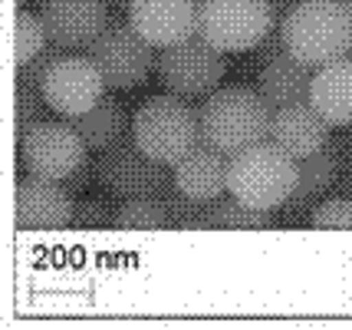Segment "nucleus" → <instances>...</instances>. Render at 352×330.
I'll return each instance as SVG.
<instances>
[{
	"label": "nucleus",
	"instance_id": "nucleus-25",
	"mask_svg": "<svg viewBox=\"0 0 352 330\" xmlns=\"http://www.w3.org/2000/svg\"><path fill=\"white\" fill-rule=\"evenodd\" d=\"M116 212L119 208H109L102 198H82V202H76L73 225H79V228H109V225H116Z\"/></svg>",
	"mask_w": 352,
	"mask_h": 330
},
{
	"label": "nucleus",
	"instance_id": "nucleus-11",
	"mask_svg": "<svg viewBox=\"0 0 352 330\" xmlns=\"http://www.w3.org/2000/svg\"><path fill=\"white\" fill-rule=\"evenodd\" d=\"M76 202L73 192L56 178H40L30 175L16 185L14 195V218L16 228L23 231H60L66 225H73Z\"/></svg>",
	"mask_w": 352,
	"mask_h": 330
},
{
	"label": "nucleus",
	"instance_id": "nucleus-8",
	"mask_svg": "<svg viewBox=\"0 0 352 330\" xmlns=\"http://www.w3.org/2000/svg\"><path fill=\"white\" fill-rule=\"evenodd\" d=\"M152 43L132 23H109L89 43V60L99 66L109 90H135L155 70Z\"/></svg>",
	"mask_w": 352,
	"mask_h": 330
},
{
	"label": "nucleus",
	"instance_id": "nucleus-30",
	"mask_svg": "<svg viewBox=\"0 0 352 330\" xmlns=\"http://www.w3.org/2000/svg\"><path fill=\"white\" fill-rule=\"evenodd\" d=\"M16 3H20V7H23V3H30V0H16Z\"/></svg>",
	"mask_w": 352,
	"mask_h": 330
},
{
	"label": "nucleus",
	"instance_id": "nucleus-6",
	"mask_svg": "<svg viewBox=\"0 0 352 330\" xmlns=\"http://www.w3.org/2000/svg\"><path fill=\"white\" fill-rule=\"evenodd\" d=\"M270 27V0H198V33L221 53L254 50Z\"/></svg>",
	"mask_w": 352,
	"mask_h": 330
},
{
	"label": "nucleus",
	"instance_id": "nucleus-15",
	"mask_svg": "<svg viewBox=\"0 0 352 330\" xmlns=\"http://www.w3.org/2000/svg\"><path fill=\"white\" fill-rule=\"evenodd\" d=\"M329 123L322 119V112L313 103H293L274 112V126H270V142H276L287 156L300 158L313 156L329 145Z\"/></svg>",
	"mask_w": 352,
	"mask_h": 330
},
{
	"label": "nucleus",
	"instance_id": "nucleus-29",
	"mask_svg": "<svg viewBox=\"0 0 352 330\" xmlns=\"http://www.w3.org/2000/svg\"><path fill=\"white\" fill-rule=\"evenodd\" d=\"M342 3H346V10H349V14H352V0H342Z\"/></svg>",
	"mask_w": 352,
	"mask_h": 330
},
{
	"label": "nucleus",
	"instance_id": "nucleus-21",
	"mask_svg": "<svg viewBox=\"0 0 352 330\" xmlns=\"http://www.w3.org/2000/svg\"><path fill=\"white\" fill-rule=\"evenodd\" d=\"M50 47V33H46V23L40 14H30V10H20L14 20V50H16V66L36 60L43 50Z\"/></svg>",
	"mask_w": 352,
	"mask_h": 330
},
{
	"label": "nucleus",
	"instance_id": "nucleus-20",
	"mask_svg": "<svg viewBox=\"0 0 352 330\" xmlns=\"http://www.w3.org/2000/svg\"><path fill=\"white\" fill-rule=\"evenodd\" d=\"M270 225V212L250 208L241 198H217V202L204 205V228H228V231H263Z\"/></svg>",
	"mask_w": 352,
	"mask_h": 330
},
{
	"label": "nucleus",
	"instance_id": "nucleus-4",
	"mask_svg": "<svg viewBox=\"0 0 352 330\" xmlns=\"http://www.w3.org/2000/svg\"><path fill=\"white\" fill-rule=\"evenodd\" d=\"M132 139L155 162L175 165L201 145V110L188 106L182 96H155L138 106L132 119Z\"/></svg>",
	"mask_w": 352,
	"mask_h": 330
},
{
	"label": "nucleus",
	"instance_id": "nucleus-9",
	"mask_svg": "<svg viewBox=\"0 0 352 330\" xmlns=\"http://www.w3.org/2000/svg\"><path fill=\"white\" fill-rule=\"evenodd\" d=\"M86 142L73 123H36L20 136V162L30 175L66 182L86 162Z\"/></svg>",
	"mask_w": 352,
	"mask_h": 330
},
{
	"label": "nucleus",
	"instance_id": "nucleus-31",
	"mask_svg": "<svg viewBox=\"0 0 352 330\" xmlns=\"http://www.w3.org/2000/svg\"><path fill=\"white\" fill-rule=\"evenodd\" d=\"M349 56H352V47H349Z\"/></svg>",
	"mask_w": 352,
	"mask_h": 330
},
{
	"label": "nucleus",
	"instance_id": "nucleus-12",
	"mask_svg": "<svg viewBox=\"0 0 352 330\" xmlns=\"http://www.w3.org/2000/svg\"><path fill=\"white\" fill-rule=\"evenodd\" d=\"M40 17L50 43L60 50H89L109 27V0H43Z\"/></svg>",
	"mask_w": 352,
	"mask_h": 330
},
{
	"label": "nucleus",
	"instance_id": "nucleus-22",
	"mask_svg": "<svg viewBox=\"0 0 352 330\" xmlns=\"http://www.w3.org/2000/svg\"><path fill=\"white\" fill-rule=\"evenodd\" d=\"M165 225L171 221L158 198H132L116 212V228H125V231H158Z\"/></svg>",
	"mask_w": 352,
	"mask_h": 330
},
{
	"label": "nucleus",
	"instance_id": "nucleus-19",
	"mask_svg": "<svg viewBox=\"0 0 352 330\" xmlns=\"http://www.w3.org/2000/svg\"><path fill=\"white\" fill-rule=\"evenodd\" d=\"M339 182V152L336 149H320L313 156L300 158V175H296V189L290 195V208H303V205L320 202L326 192Z\"/></svg>",
	"mask_w": 352,
	"mask_h": 330
},
{
	"label": "nucleus",
	"instance_id": "nucleus-3",
	"mask_svg": "<svg viewBox=\"0 0 352 330\" xmlns=\"http://www.w3.org/2000/svg\"><path fill=\"white\" fill-rule=\"evenodd\" d=\"M300 162L287 156L276 142H257L244 152L230 156V182L228 192L261 212H276L290 202L296 189Z\"/></svg>",
	"mask_w": 352,
	"mask_h": 330
},
{
	"label": "nucleus",
	"instance_id": "nucleus-2",
	"mask_svg": "<svg viewBox=\"0 0 352 330\" xmlns=\"http://www.w3.org/2000/svg\"><path fill=\"white\" fill-rule=\"evenodd\" d=\"M283 47L309 66H326L349 56L352 14L342 0H296L280 20Z\"/></svg>",
	"mask_w": 352,
	"mask_h": 330
},
{
	"label": "nucleus",
	"instance_id": "nucleus-18",
	"mask_svg": "<svg viewBox=\"0 0 352 330\" xmlns=\"http://www.w3.org/2000/svg\"><path fill=\"white\" fill-rule=\"evenodd\" d=\"M69 123L76 126L86 149H92V152H106L112 145H119L125 139V132H129V116H125L122 103L112 99V96H102L89 112H82Z\"/></svg>",
	"mask_w": 352,
	"mask_h": 330
},
{
	"label": "nucleus",
	"instance_id": "nucleus-14",
	"mask_svg": "<svg viewBox=\"0 0 352 330\" xmlns=\"http://www.w3.org/2000/svg\"><path fill=\"white\" fill-rule=\"evenodd\" d=\"M171 175H175V189L182 195H188L198 205H211L217 198H224V192H228L230 156L201 142L198 149H191L182 162L171 165Z\"/></svg>",
	"mask_w": 352,
	"mask_h": 330
},
{
	"label": "nucleus",
	"instance_id": "nucleus-23",
	"mask_svg": "<svg viewBox=\"0 0 352 330\" xmlns=\"http://www.w3.org/2000/svg\"><path fill=\"white\" fill-rule=\"evenodd\" d=\"M50 106L43 96V86H33V83H16V129L20 136L30 126L43 123V110Z\"/></svg>",
	"mask_w": 352,
	"mask_h": 330
},
{
	"label": "nucleus",
	"instance_id": "nucleus-24",
	"mask_svg": "<svg viewBox=\"0 0 352 330\" xmlns=\"http://www.w3.org/2000/svg\"><path fill=\"white\" fill-rule=\"evenodd\" d=\"M309 225L320 231H352V198L339 195V198L320 202V208L309 215Z\"/></svg>",
	"mask_w": 352,
	"mask_h": 330
},
{
	"label": "nucleus",
	"instance_id": "nucleus-13",
	"mask_svg": "<svg viewBox=\"0 0 352 330\" xmlns=\"http://www.w3.org/2000/svg\"><path fill=\"white\" fill-rule=\"evenodd\" d=\"M129 23L155 50L175 47L198 33V0H132Z\"/></svg>",
	"mask_w": 352,
	"mask_h": 330
},
{
	"label": "nucleus",
	"instance_id": "nucleus-27",
	"mask_svg": "<svg viewBox=\"0 0 352 330\" xmlns=\"http://www.w3.org/2000/svg\"><path fill=\"white\" fill-rule=\"evenodd\" d=\"M89 182H99V175H96V165H89V162H82V165H79L76 172L69 175V178H66L63 185H66V189L73 192V195H79V192L86 189Z\"/></svg>",
	"mask_w": 352,
	"mask_h": 330
},
{
	"label": "nucleus",
	"instance_id": "nucleus-10",
	"mask_svg": "<svg viewBox=\"0 0 352 330\" xmlns=\"http://www.w3.org/2000/svg\"><path fill=\"white\" fill-rule=\"evenodd\" d=\"M106 79L89 56H66L63 53L43 76V96L50 110L66 116V119L89 112L106 96Z\"/></svg>",
	"mask_w": 352,
	"mask_h": 330
},
{
	"label": "nucleus",
	"instance_id": "nucleus-16",
	"mask_svg": "<svg viewBox=\"0 0 352 330\" xmlns=\"http://www.w3.org/2000/svg\"><path fill=\"white\" fill-rule=\"evenodd\" d=\"M316 66L296 60L293 53H280L276 60L263 63L261 79H257V93L267 99L270 110H283L293 103H307L309 90H313V73Z\"/></svg>",
	"mask_w": 352,
	"mask_h": 330
},
{
	"label": "nucleus",
	"instance_id": "nucleus-7",
	"mask_svg": "<svg viewBox=\"0 0 352 330\" xmlns=\"http://www.w3.org/2000/svg\"><path fill=\"white\" fill-rule=\"evenodd\" d=\"M168 169L171 165H162L152 156H145L135 139H122L119 145L99 152V162H96L99 185L122 202L158 198L162 192H168L175 185V175Z\"/></svg>",
	"mask_w": 352,
	"mask_h": 330
},
{
	"label": "nucleus",
	"instance_id": "nucleus-1",
	"mask_svg": "<svg viewBox=\"0 0 352 330\" xmlns=\"http://www.w3.org/2000/svg\"><path fill=\"white\" fill-rule=\"evenodd\" d=\"M274 110L257 90L228 86L204 99L201 106V142L224 156H237L257 142L270 139Z\"/></svg>",
	"mask_w": 352,
	"mask_h": 330
},
{
	"label": "nucleus",
	"instance_id": "nucleus-28",
	"mask_svg": "<svg viewBox=\"0 0 352 330\" xmlns=\"http://www.w3.org/2000/svg\"><path fill=\"white\" fill-rule=\"evenodd\" d=\"M109 3H116V7H129L132 0H109Z\"/></svg>",
	"mask_w": 352,
	"mask_h": 330
},
{
	"label": "nucleus",
	"instance_id": "nucleus-17",
	"mask_svg": "<svg viewBox=\"0 0 352 330\" xmlns=\"http://www.w3.org/2000/svg\"><path fill=\"white\" fill-rule=\"evenodd\" d=\"M309 103L333 129H352V56L333 60L316 70Z\"/></svg>",
	"mask_w": 352,
	"mask_h": 330
},
{
	"label": "nucleus",
	"instance_id": "nucleus-26",
	"mask_svg": "<svg viewBox=\"0 0 352 330\" xmlns=\"http://www.w3.org/2000/svg\"><path fill=\"white\" fill-rule=\"evenodd\" d=\"M66 50H60V47H50L36 56V60H30V63H23V66H16V83H33V86H43V76L50 73V66L60 60Z\"/></svg>",
	"mask_w": 352,
	"mask_h": 330
},
{
	"label": "nucleus",
	"instance_id": "nucleus-5",
	"mask_svg": "<svg viewBox=\"0 0 352 330\" xmlns=\"http://www.w3.org/2000/svg\"><path fill=\"white\" fill-rule=\"evenodd\" d=\"M228 53H221L217 47H211L201 33L188 37L175 47H165L158 53V79L171 96L182 99H208L211 93L221 90L224 73H228Z\"/></svg>",
	"mask_w": 352,
	"mask_h": 330
}]
</instances>
